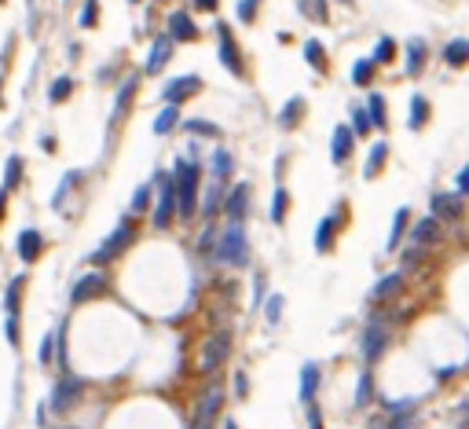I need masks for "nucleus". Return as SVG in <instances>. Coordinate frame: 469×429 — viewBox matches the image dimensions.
Segmentation results:
<instances>
[{
  "mask_svg": "<svg viewBox=\"0 0 469 429\" xmlns=\"http://www.w3.org/2000/svg\"><path fill=\"white\" fill-rule=\"evenodd\" d=\"M411 239H414V246H436L440 239H444V231H440V220H436V217H422L418 224L411 228Z\"/></svg>",
  "mask_w": 469,
  "mask_h": 429,
  "instance_id": "nucleus-15",
  "label": "nucleus"
},
{
  "mask_svg": "<svg viewBox=\"0 0 469 429\" xmlns=\"http://www.w3.org/2000/svg\"><path fill=\"white\" fill-rule=\"evenodd\" d=\"M213 257L220 264H231V268H250V239H246L242 224H231L220 231V239L213 246Z\"/></svg>",
  "mask_w": 469,
  "mask_h": 429,
  "instance_id": "nucleus-2",
  "label": "nucleus"
},
{
  "mask_svg": "<svg viewBox=\"0 0 469 429\" xmlns=\"http://www.w3.org/2000/svg\"><path fill=\"white\" fill-rule=\"evenodd\" d=\"M385 158H389V143H385V140L370 143V154H367V165H363V176L374 180V176L385 169Z\"/></svg>",
  "mask_w": 469,
  "mask_h": 429,
  "instance_id": "nucleus-22",
  "label": "nucleus"
},
{
  "mask_svg": "<svg viewBox=\"0 0 469 429\" xmlns=\"http://www.w3.org/2000/svg\"><path fill=\"white\" fill-rule=\"evenodd\" d=\"M425 59H429L425 41H422V37H411V41H407V74L418 77V74L425 70Z\"/></svg>",
  "mask_w": 469,
  "mask_h": 429,
  "instance_id": "nucleus-20",
  "label": "nucleus"
},
{
  "mask_svg": "<svg viewBox=\"0 0 469 429\" xmlns=\"http://www.w3.org/2000/svg\"><path fill=\"white\" fill-rule=\"evenodd\" d=\"M4 334H8V342H11V345H19V316H8Z\"/></svg>",
  "mask_w": 469,
  "mask_h": 429,
  "instance_id": "nucleus-50",
  "label": "nucleus"
},
{
  "mask_svg": "<svg viewBox=\"0 0 469 429\" xmlns=\"http://www.w3.org/2000/svg\"><path fill=\"white\" fill-rule=\"evenodd\" d=\"M444 59H447V67H466L469 62V41H451L447 48H444Z\"/></svg>",
  "mask_w": 469,
  "mask_h": 429,
  "instance_id": "nucleus-29",
  "label": "nucleus"
},
{
  "mask_svg": "<svg viewBox=\"0 0 469 429\" xmlns=\"http://www.w3.org/2000/svg\"><path fill=\"white\" fill-rule=\"evenodd\" d=\"M220 0H191V8H198V11H216Z\"/></svg>",
  "mask_w": 469,
  "mask_h": 429,
  "instance_id": "nucleus-54",
  "label": "nucleus"
},
{
  "mask_svg": "<svg viewBox=\"0 0 469 429\" xmlns=\"http://www.w3.org/2000/svg\"><path fill=\"white\" fill-rule=\"evenodd\" d=\"M370 400H374V374L363 371V374H359V385H356V407L363 411Z\"/></svg>",
  "mask_w": 469,
  "mask_h": 429,
  "instance_id": "nucleus-30",
  "label": "nucleus"
},
{
  "mask_svg": "<svg viewBox=\"0 0 469 429\" xmlns=\"http://www.w3.org/2000/svg\"><path fill=\"white\" fill-rule=\"evenodd\" d=\"M305 59H308L319 74H327V70H330V62H327V48H323V44L316 41V37H312V41L305 44Z\"/></svg>",
  "mask_w": 469,
  "mask_h": 429,
  "instance_id": "nucleus-28",
  "label": "nucleus"
},
{
  "mask_svg": "<svg viewBox=\"0 0 469 429\" xmlns=\"http://www.w3.org/2000/svg\"><path fill=\"white\" fill-rule=\"evenodd\" d=\"M133 4H136V0H133Z\"/></svg>",
  "mask_w": 469,
  "mask_h": 429,
  "instance_id": "nucleus-60",
  "label": "nucleus"
},
{
  "mask_svg": "<svg viewBox=\"0 0 469 429\" xmlns=\"http://www.w3.org/2000/svg\"><path fill=\"white\" fill-rule=\"evenodd\" d=\"M228 353H231V334H210V342L202 345L198 371H202V374H213L220 363L228 360Z\"/></svg>",
  "mask_w": 469,
  "mask_h": 429,
  "instance_id": "nucleus-9",
  "label": "nucleus"
},
{
  "mask_svg": "<svg viewBox=\"0 0 469 429\" xmlns=\"http://www.w3.org/2000/svg\"><path fill=\"white\" fill-rule=\"evenodd\" d=\"M308 422H312V429H323V419H319V407L316 404H308Z\"/></svg>",
  "mask_w": 469,
  "mask_h": 429,
  "instance_id": "nucleus-53",
  "label": "nucleus"
},
{
  "mask_svg": "<svg viewBox=\"0 0 469 429\" xmlns=\"http://www.w3.org/2000/svg\"><path fill=\"white\" fill-rule=\"evenodd\" d=\"M216 210H224V194H220V184H213L202 199V217H216Z\"/></svg>",
  "mask_w": 469,
  "mask_h": 429,
  "instance_id": "nucleus-34",
  "label": "nucleus"
},
{
  "mask_svg": "<svg viewBox=\"0 0 469 429\" xmlns=\"http://www.w3.org/2000/svg\"><path fill=\"white\" fill-rule=\"evenodd\" d=\"M202 88V77H173V81H169L165 88H162V99L165 103H184L187 96H194Z\"/></svg>",
  "mask_w": 469,
  "mask_h": 429,
  "instance_id": "nucleus-12",
  "label": "nucleus"
},
{
  "mask_svg": "<svg viewBox=\"0 0 469 429\" xmlns=\"http://www.w3.org/2000/svg\"><path fill=\"white\" fill-rule=\"evenodd\" d=\"M56 342H59V334H44V337H41V348H37V360H41L44 367H48L51 360H56Z\"/></svg>",
  "mask_w": 469,
  "mask_h": 429,
  "instance_id": "nucleus-42",
  "label": "nucleus"
},
{
  "mask_svg": "<svg viewBox=\"0 0 469 429\" xmlns=\"http://www.w3.org/2000/svg\"><path fill=\"white\" fill-rule=\"evenodd\" d=\"M367 110H370L374 128H385V125H389V118H385V99L377 96V92H370V96H367Z\"/></svg>",
  "mask_w": 469,
  "mask_h": 429,
  "instance_id": "nucleus-33",
  "label": "nucleus"
},
{
  "mask_svg": "<svg viewBox=\"0 0 469 429\" xmlns=\"http://www.w3.org/2000/svg\"><path fill=\"white\" fill-rule=\"evenodd\" d=\"M22 286H26V279H22V276L8 283V297H4V308H8V316H19V301H22Z\"/></svg>",
  "mask_w": 469,
  "mask_h": 429,
  "instance_id": "nucleus-31",
  "label": "nucleus"
},
{
  "mask_svg": "<svg viewBox=\"0 0 469 429\" xmlns=\"http://www.w3.org/2000/svg\"><path fill=\"white\" fill-rule=\"evenodd\" d=\"M231 154L224 151V147H216L213 151V158H210V173H213V180H216V184H224V180L231 176Z\"/></svg>",
  "mask_w": 469,
  "mask_h": 429,
  "instance_id": "nucleus-24",
  "label": "nucleus"
},
{
  "mask_svg": "<svg viewBox=\"0 0 469 429\" xmlns=\"http://www.w3.org/2000/svg\"><path fill=\"white\" fill-rule=\"evenodd\" d=\"M253 301H257V305L264 301V276H257V279H253Z\"/></svg>",
  "mask_w": 469,
  "mask_h": 429,
  "instance_id": "nucleus-52",
  "label": "nucleus"
},
{
  "mask_svg": "<svg viewBox=\"0 0 469 429\" xmlns=\"http://www.w3.org/2000/svg\"><path fill=\"white\" fill-rule=\"evenodd\" d=\"M103 294H107V276H103V271H88V276H81L74 283L70 301L85 305V301H96V297H103Z\"/></svg>",
  "mask_w": 469,
  "mask_h": 429,
  "instance_id": "nucleus-10",
  "label": "nucleus"
},
{
  "mask_svg": "<svg viewBox=\"0 0 469 429\" xmlns=\"http://www.w3.org/2000/svg\"><path fill=\"white\" fill-rule=\"evenodd\" d=\"M385 348H389V327H385V319H370L367 323V334H363V363H377L385 356Z\"/></svg>",
  "mask_w": 469,
  "mask_h": 429,
  "instance_id": "nucleus-8",
  "label": "nucleus"
},
{
  "mask_svg": "<svg viewBox=\"0 0 469 429\" xmlns=\"http://www.w3.org/2000/svg\"><path fill=\"white\" fill-rule=\"evenodd\" d=\"M377 67H389V62H396V44L389 41V37H382V41L374 44V56H370Z\"/></svg>",
  "mask_w": 469,
  "mask_h": 429,
  "instance_id": "nucleus-32",
  "label": "nucleus"
},
{
  "mask_svg": "<svg viewBox=\"0 0 469 429\" xmlns=\"http://www.w3.org/2000/svg\"><path fill=\"white\" fill-rule=\"evenodd\" d=\"M176 125H180V110H176V103H169L158 118H154V133H158V136H169Z\"/></svg>",
  "mask_w": 469,
  "mask_h": 429,
  "instance_id": "nucleus-27",
  "label": "nucleus"
},
{
  "mask_svg": "<svg viewBox=\"0 0 469 429\" xmlns=\"http://www.w3.org/2000/svg\"><path fill=\"white\" fill-rule=\"evenodd\" d=\"M301 11H305V15H312V19H319V22H327V8H323L319 0H305Z\"/></svg>",
  "mask_w": 469,
  "mask_h": 429,
  "instance_id": "nucleus-48",
  "label": "nucleus"
},
{
  "mask_svg": "<svg viewBox=\"0 0 469 429\" xmlns=\"http://www.w3.org/2000/svg\"><path fill=\"white\" fill-rule=\"evenodd\" d=\"M341 4H356V0H341Z\"/></svg>",
  "mask_w": 469,
  "mask_h": 429,
  "instance_id": "nucleus-59",
  "label": "nucleus"
},
{
  "mask_svg": "<svg viewBox=\"0 0 469 429\" xmlns=\"http://www.w3.org/2000/svg\"><path fill=\"white\" fill-rule=\"evenodd\" d=\"M425 121H429V103H425L422 96H414V99H411V128L418 133Z\"/></svg>",
  "mask_w": 469,
  "mask_h": 429,
  "instance_id": "nucleus-39",
  "label": "nucleus"
},
{
  "mask_svg": "<svg viewBox=\"0 0 469 429\" xmlns=\"http://www.w3.org/2000/svg\"><path fill=\"white\" fill-rule=\"evenodd\" d=\"M81 393H85V382L77 374H67L56 389H51V411L56 414H70L77 404H81Z\"/></svg>",
  "mask_w": 469,
  "mask_h": 429,
  "instance_id": "nucleus-4",
  "label": "nucleus"
},
{
  "mask_svg": "<svg viewBox=\"0 0 469 429\" xmlns=\"http://www.w3.org/2000/svg\"><path fill=\"white\" fill-rule=\"evenodd\" d=\"M454 184H459V191H462V194H469V165L459 173V180H454Z\"/></svg>",
  "mask_w": 469,
  "mask_h": 429,
  "instance_id": "nucleus-56",
  "label": "nucleus"
},
{
  "mask_svg": "<svg viewBox=\"0 0 469 429\" xmlns=\"http://www.w3.org/2000/svg\"><path fill=\"white\" fill-rule=\"evenodd\" d=\"M41 253H44V235H41V231H33V228L19 231V257H22V261L33 264Z\"/></svg>",
  "mask_w": 469,
  "mask_h": 429,
  "instance_id": "nucleus-16",
  "label": "nucleus"
},
{
  "mask_svg": "<svg viewBox=\"0 0 469 429\" xmlns=\"http://www.w3.org/2000/svg\"><path fill=\"white\" fill-rule=\"evenodd\" d=\"M151 210V184H139L136 194H133V217L136 213H147Z\"/></svg>",
  "mask_w": 469,
  "mask_h": 429,
  "instance_id": "nucleus-43",
  "label": "nucleus"
},
{
  "mask_svg": "<svg viewBox=\"0 0 469 429\" xmlns=\"http://www.w3.org/2000/svg\"><path fill=\"white\" fill-rule=\"evenodd\" d=\"M133 235H136V228L128 224V220H125V224H117V228H114V235H110V239H107V242H103L99 250L92 253V264H110L114 257H121V253L128 250V242H133Z\"/></svg>",
  "mask_w": 469,
  "mask_h": 429,
  "instance_id": "nucleus-7",
  "label": "nucleus"
},
{
  "mask_svg": "<svg viewBox=\"0 0 469 429\" xmlns=\"http://www.w3.org/2000/svg\"><path fill=\"white\" fill-rule=\"evenodd\" d=\"M316 389H319V363H305L301 367V404H316Z\"/></svg>",
  "mask_w": 469,
  "mask_h": 429,
  "instance_id": "nucleus-21",
  "label": "nucleus"
},
{
  "mask_svg": "<svg viewBox=\"0 0 469 429\" xmlns=\"http://www.w3.org/2000/svg\"><path fill=\"white\" fill-rule=\"evenodd\" d=\"M220 407H224V389L220 385H210L205 396L198 400V411H194V422L187 429H213L216 419H220Z\"/></svg>",
  "mask_w": 469,
  "mask_h": 429,
  "instance_id": "nucleus-5",
  "label": "nucleus"
},
{
  "mask_svg": "<svg viewBox=\"0 0 469 429\" xmlns=\"http://www.w3.org/2000/svg\"><path fill=\"white\" fill-rule=\"evenodd\" d=\"M154 187H158V199H154V228L165 231L169 224H173V217H176V176L158 173Z\"/></svg>",
  "mask_w": 469,
  "mask_h": 429,
  "instance_id": "nucleus-3",
  "label": "nucleus"
},
{
  "mask_svg": "<svg viewBox=\"0 0 469 429\" xmlns=\"http://www.w3.org/2000/svg\"><path fill=\"white\" fill-rule=\"evenodd\" d=\"M414 411V400H396V404H389V414H407Z\"/></svg>",
  "mask_w": 469,
  "mask_h": 429,
  "instance_id": "nucleus-51",
  "label": "nucleus"
},
{
  "mask_svg": "<svg viewBox=\"0 0 469 429\" xmlns=\"http://www.w3.org/2000/svg\"><path fill=\"white\" fill-rule=\"evenodd\" d=\"M282 294H271L268 297V305H264V316H268V323H279V316H282Z\"/></svg>",
  "mask_w": 469,
  "mask_h": 429,
  "instance_id": "nucleus-45",
  "label": "nucleus"
},
{
  "mask_svg": "<svg viewBox=\"0 0 469 429\" xmlns=\"http://www.w3.org/2000/svg\"><path fill=\"white\" fill-rule=\"evenodd\" d=\"M216 44H220V62L235 74V77H246V62H242V48L235 44V33L228 22L216 26Z\"/></svg>",
  "mask_w": 469,
  "mask_h": 429,
  "instance_id": "nucleus-6",
  "label": "nucleus"
},
{
  "mask_svg": "<svg viewBox=\"0 0 469 429\" xmlns=\"http://www.w3.org/2000/svg\"><path fill=\"white\" fill-rule=\"evenodd\" d=\"M352 143H356V133H352V125H337L334 136H330V158L337 165H345L352 158Z\"/></svg>",
  "mask_w": 469,
  "mask_h": 429,
  "instance_id": "nucleus-13",
  "label": "nucleus"
},
{
  "mask_svg": "<svg viewBox=\"0 0 469 429\" xmlns=\"http://www.w3.org/2000/svg\"><path fill=\"white\" fill-rule=\"evenodd\" d=\"M257 8H260V0H239V19L242 22H253L257 19Z\"/></svg>",
  "mask_w": 469,
  "mask_h": 429,
  "instance_id": "nucleus-47",
  "label": "nucleus"
},
{
  "mask_svg": "<svg viewBox=\"0 0 469 429\" xmlns=\"http://www.w3.org/2000/svg\"><path fill=\"white\" fill-rule=\"evenodd\" d=\"M334 231H337V220H334V217H323V220H319V231H316V250H319V253H330Z\"/></svg>",
  "mask_w": 469,
  "mask_h": 429,
  "instance_id": "nucleus-26",
  "label": "nucleus"
},
{
  "mask_svg": "<svg viewBox=\"0 0 469 429\" xmlns=\"http://www.w3.org/2000/svg\"><path fill=\"white\" fill-rule=\"evenodd\" d=\"M70 92H74V81H70V77H59V81L51 85L48 99H51V103H62V99H70Z\"/></svg>",
  "mask_w": 469,
  "mask_h": 429,
  "instance_id": "nucleus-44",
  "label": "nucleus"
},
{
  "mask_svg": "<svg viewBox=\"0 0 469 429\" xmlns=\"http://www.w3.org/2000/svg\"><path fill=\"white\" fill-rule=\"evenodd\" d=\"M77 180H81V173H67V176H62V184L56 191V210H62V199H67V191L77 184Z\"/></svg>",
  "mask_w": 469,
  "mask_h": 429,
  "instance_id": "nucleus-46",
  "label": "nucleus"
},
{
  "mask_svg": "<svg viewBox=\"0 0 469 429\" xmlns=\"http://www.w3.org/2000/svg\"><path fill=\"white\" fill-rule=\"evenodd\" d=\"M301 114H305V99H301V96H293V99L279 110V128H282V133L297 128V125H301Z\"/></svg>",
  "mask_w": 469,
  "mask_h": 429,
  "instance_id": "nucleus-23",
  "label": "nucleus"
},
{
  "mask_svg": "<svg viewBox=\"0 0 469 429\" xmlns=\"http://www.w3.org/2000/svg\"><path fill=\"white\" fill-rule=\"evenodd\" d=\"M286 213H290V194H286V187H279L275 199H271V220H275V224H282Z\"/></svg>",
  "mask_w": 469,
  "mask_h": 429,
  "instance_id": "nucleus-38",
  "label": "nucleus"
},
{
  "mask_svg": "<svg viewBox=\"0 0 469 429\" xmlns=\"http://www.w3.org/2000/svg\"><path fill=\"white\" fill-rule=\"evenodd\" d=\"M136 88H139V77H136V74H133V77H125V81H121V88H117V99H114V118H110V128H117V125H121L125 110H128V103L136 99Z\"/></svg>",
  "mask_w": 469,
  "mask_h": 429,
  "instance_id": "nucleus-14",
  "label": "nucleus"
},
{
  "mask_svg": "<svg viewBox=\"0 0 469 429\" xmlns=\"http://www.w3.org/2000/svg\"><path fill=\"white\" fill-rule=\"evenodd\" d=\"M433 213H436V220H459L462 199L459 194H433Z\"/></svg>",
  "mask_w": 469,
  "mask_h": 429,
  "instance_id": "nucleus-19",
  "label": "nucleus"
},
{
  "mask_svg": "<svg viewBox=\"0 0 469 429\" xmlns=\"http://www.w3.org/2000/svg\"><path fill=\"white\" fill-rule=\"evenodd\" d=\"M352 118H356V121H352V133H356V136H367L370 128H374V121H370V110L356 107V110H352Z\"/></svg>",
  "mask_w": 469,
  "mask_h": 429,
  "instance_id": "nucleus-41",
  "label": "nucleus"
},
{
  "mask_svg": "<svg viewBox=\"0 0 469 429\" xmlns=\"http://www.w3.org/2000/svg\"><path fill=\"white\" fill-rule=\"evenodd\" d=\"M19 184H22V158H19V154H11L8 165H4V187L11 191V187H19Z\"/></svg>",
  "mask_w": 469,
  "mask_h": 429,
  "instance_id": "nucleus-35",
  "label": "nucleus"
},
{
  "mask_svg": "<svg viewBox=\"0 0 469 429\" xmlns=\"http://www.w3.org/2000/svg\"><path fill=\"white\" fill-rule=\"evenodd\" d=\"M250 184H235L231 187V194L224 199V217L231 220V224H242L246 220V213H250Z\"/></svg>",
  "mask_w": 469,
  "mask_h": 429,
  "instance_id": "nucleus-11",
  "label": "nucleus"
},
{
  "mask_svg": "<svg viewBox=\"0 0 469 429\" xmlns=\"http://www.w3.org/2000/svg\"><path fill=\"white\" fill-rule=\"evenodd\" d=\"M169 37H173V41H194V37H198V26H194V19L187 11H173V15H169Z\"/></svg>",
  "mask_w": 469,
  "mask_h": 429,
  "instance_id": "nucleus-17",
  "label": "nucleus"
},
{
  "mask_svg": "<svg viewBox=\"0 0 469 429\" xmlns=\"http://www.w3.org/2000/svg\"><path fill=\"white\" fill-rule=\"evenodd\" d=\"M374 67H377L374 59H359L356 67H352V81H356L359 88H363V85H370V81H374Z\"/></svg>",
  "mask_w": 469,
  "mask_h": 429,
  "instance_id": "nucleus-37",
  "label": "nucleus"
},
{
  "mask_svg": "<svg viewBox=\"0 0 469 429\" xmlns=\"http://www.w3.org/2000/svg\"><path fill=\"white\" fill-rule=\"evenodd\" d=\"M400 290H403V276H385V279L370 290V297H374V301H393Z\"/></svg>",
  "mask_w": 469,
  "mask_h": 429,
  "instance_id": "nucleus-25",
  "label": "nucleus"
},
{
  "mask_svg": "<svg viewBox=\"0 0 469 429\" xmlns=\"http://www.w3.org/2000/svg\"><path fill=\"white\" fill-rule=\"evenodd\" d=\"M96 15H99L96 0H85V11H81V26H96Z\"/></svg>",
  "mask_w": 469,
  "mask_h": 429,
  "instance_id": "nucleus-49",
  "label": "nucleus"
},
{
  "mask_svg": "<svg viewBox=\"0 0 469 429\" xmlns=\"http://www.w3.org/2000/svg\"><path fill=\"white\" fill-rule=\"evenodd\" d=\"M176 217H184L191 220L194 213H198V184H202V169L198 162H176Z\"/></svg>",
  "mask_w": 469,
  "mask_h": 429,
  "instance_id": "nucleus-1",
  "label": "nucleus"
},
{
  "mask_svg": "<svg viewBox=\"0 0 469 429\" xmlns=\"http://www.w3.org/2000/svg\"><path fill=\"white\" fill-rule=\"evenodd\" d=\"M4 205H8V187H0V220H4Z\"/></svg>",
  "mask_w": 469,
  "mask_h": 429,
  "instance_id": "nucleus-57",
  "label": "nucleus"
},
{
  "mask_svg": "<svg viewBox=\"0 0 469 429\" xmlns=\"http://www.w3.org/2000/svg\"><path fill=\"white\" fill-rule=\"evenodd\" d=\"M169 56H173V37L165 33V37H158V41H154L151 56H147V67H143V70H147V74H158L165 62H169Z\"/></svg>",
  "mask_w": 469,
  "mask_h": 429,
  "instance_id": "nucleus-18",
  "label": "nucleus"
},
{
  "mask_svg": "<svg viewBox=\"0 0 469 429\" xmlns=\"http://www.w3.org/2000/svg\"><path fill=\"white\" fill-rule=\"evenodd\" d=\"M67 429H70V426H67Z\"/></svg>",
  "mask_w": 469,
  "mask_h": 429,
  "instance_id": "nucleus-61",
  "label": "nucleus"
},
{
  "mask_svg": "<svg viewBox=\"0 0 469 429\" xmlns=\"http://www.w3.org/2000/svg\"><path fill=\"white\" fill-rule=\"evenodd\" d=\"M184 128H187V133H194V136H213V140L220 136V128L213 121H198V118H187Z\"/></svg>",
  "mask_w": 469,
  "mask_h": 429,
  "instance_id": "nucleus-40",
  "label": "nucleus"
},
{
  "mask_svg": "<svg viewBox=\"0 0 469 429\" xmlns=\"http://www.w3.org/2000/svg\"><path fill=\"white\" fill-rule=\"evenodd\" d=\"M407 220H411V210H400V213H396L393 235H389V250H396V246L403 242V235H407Z\"/></svg>",
  "mask_w": 469,
  "mask_h": 429,
  "instance_id": "nucleus-36",
  "label": "nucleus"
},
{
  "mask_svg": "<svg viewBox=\"0 0 469 429\" xmlns=\"http://www.w3.org/2000/svg\"><path fill=\"white\" fill-rule=\"evenodd\" d=\"M235 396L246 400V374H235Z\"/></svg>",
  "mask_w": 469,
  "mask_h": 429,
  "instance_id": "nucleus-55",
  "label": "nucleus"
},
{
  "mask_svg": "<svg viewBox=\"0 0 469 429\" xmlns=\"http://www.w3.org/2000/svg\"><path fill=\"white\" fill-rule=\"evenodd\" d=\"M224 429H239V426H235V422H224Z\"/></svg>",
  "mask_w": 469,
  "mask_h": 429,
  "instance_id": "nucleus-58",
  "label": "nucleus"
}]
</instances>
